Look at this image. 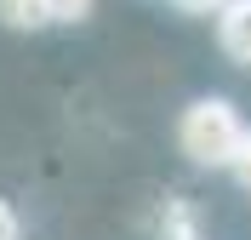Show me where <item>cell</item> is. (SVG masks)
<instances>
[{"label":"cell","mask_w":251,"mask_h":240,"mask_svg":"<svg viewBox=\"0 0 251 240\" xmlns=\"http://www.w3.org/2000/svg\"><path fill=\"white\" fill-rule=\"evenodd\" d=\"M246 137L240 126L234 103H223V97H200V103H188L183 109V126H177V143H183L188 160H200V166H228Z\"/></svg>","instance_id":"obj_1"},{"label":"cell","mask_w":251,"mask_h":240,"mask_svg":"<svg viewBox=\"0 0 251 240\" xmlns=\"http://www.w3.org/2000/svg\"><path fill=\"white\" fill-rule=\"evenodd\" d=\"M217 40H223V52L234 63H251V0H223Z\"/></svg>","instance_id":"obj_2"},{"label":"cell","mask_w":251,"mask_h":240,"mask_svg":"<svg viewBox=\"0 0 251 240\" xmlns=\"http://www.w3.org/2000/svg\"><path fill=\"white\" fill-rule=\"evenodd\" d=\"M0 23H12V29H40V23H46V6H40V0H0Z\"/></svg>","instance_id":"obj_3"},{"label":"cell","mask_w":251,"mask_h":240,"mask_svg":"<svg viewBox=\"0 0 251 240\" xmlns=\"http://www.w3.org/2000/svg\"><path fill=\"white\" fill-rule=\"evenodd\" d=\"M46 6V23H80L92 12V0H40Z\"/></svg>","instance_id":"obj_4"},{"label":"cell","mask_w":251,"mask_h":240,"mask_svg":"<svg viewBox=\"0 0 251 240\" xmlns=\"http://www.w3.org/2000/svg\"><path fill=\"white\" fill-rule=\"evenodd\" d=\"M228 166H234V177H240V183L251 189V132L240 137V149H234V160H228Z\"/></svg>","instance_id":"obj_5"},{"label":"cell","mask_w":251,"mask_h":240,"mask_svg":"<svg viewBox=\"0 0 251 240\" xmlns=\"http://www.w3.org/2000/svg\"><path fill=\"white\" fill-rule=\"evenodd\" d=\"M0 240H17V212L0 200Z\"/></svg>","instance_id":"obj_6"},{"label":"cell","mask_w":251,"mask_h":240,"mask_svg":"<svg viewBox=\"0 0 251 240\" xmlns=\"http://www.w3.org/2000/svg\"><path fill=\"white\" fill-rule=\"evenodd\" d=\"M177 6H188V12H211V6H223V0H177Z\"/></svg>","instance_id":"obj_7"}]
</instances>
